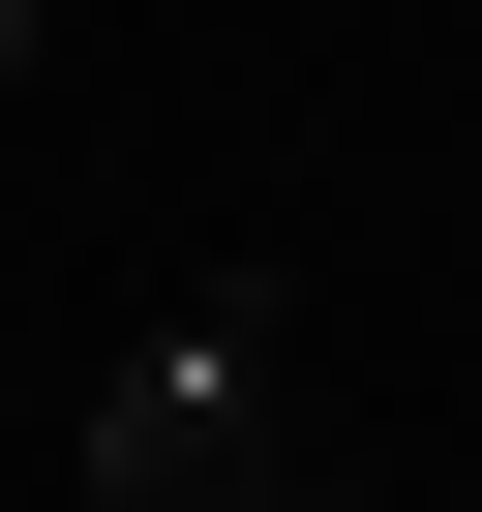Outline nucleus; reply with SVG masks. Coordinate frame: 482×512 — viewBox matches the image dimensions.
I'll return each mask as SVG.
<instances>
[{
    "label": "nucleus",
    "mask_w": 482,
    "mask_h": 512,
    "mask_svg": "<svg viewBox=\"0 0 482 512\" xmlns=\"http://www.w3.org/2000/svg\"><path fill=\"white\" fill-rule=\"evenodd\" d=\"M241 452H272V332H241V302H181V332L91 392V512H211Z\"/></svg>",
    "instance_id": "obj_1"
},
{
    "label": "nucleus",
    "mask_w": 482,
    "mask_h": 512,
    "mask_svg": "<svg viewBox=\"0 0 482 512\" xmlns=\"http://www.w3.org/2000/svg\"><path fill=\"white\" fill-rule=\"evenodd\" d=\"M0 91H31V0H0Z\"/></svg>",
    "instance_id": "obj_2"
},
{
    "label": "nucleus",
    "mask_w": 482,
    "mask_h": 512,
    "mask_svg": "<svg viewBox=\"0 0 482 512\" xmlns=\"http://www.w3.org/2000/svg\"><path fill=\"white\" fill-rule=\"evenodd\" d=\"M241 512H302V482H241Z\"/></svg>",
    "instance_id": "obj_3"
}]
</instances>
